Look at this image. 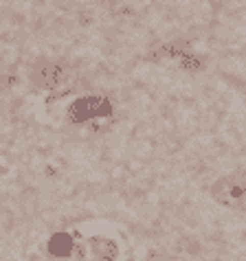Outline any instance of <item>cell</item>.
Listing matches in <instances>:
<instances>
[{
  "label": "cell",
  "instance_id": "obj_1",
  "mask_svg": "<svg viewBox=\"0 0 246 261\" xmlns=\"http://www.w3.org/2000/svg\"><path fill=\"white\" fill-rule=\"evenodd\" d=\"M211 200L227 211L246 213V171H231L211 185Z\"/></svg>",
  "mask_w": 246,
  "mask_h": 261
},
{
  "label": "cell",
  "instance_id": "obj_2",
  "mask_svg": "<svg viewBox=\"0 0 246 261\" xmlns=\"http://www.w3.org/2000/svg\"><path fill=\"white\" fill-rule=\"evenodd\" d=\"M112 112V106L106 97H82L68 108V119L75 123H86L99 117H108Z\"/></svg>",
  "mask_w": 246,
  "mask_h": 261
},
{
  "label": "cell",
  "instance_id": "obj_3",
  "mask_svg": "<svg viewBox=\"0 0 246 261\" xmlns=\"http://www.w3.org/2000/svg\"><path fill=\"white\" fill-rule=\"evenodd\" d=\"M66 70H64L62 64H57V62H46V60H42L38 62L33 66L31 70V79H33V84L35 86H40V88H57L64 79H66Z\"/></svg>",
  "mask_w": 246,
  "mask_h": 261
},
{
  "label": "cell",
  "instance_id": "obj_4",
  "mask_svg": "<svg viewBox=\"0 0 246 261\" xmlns=\"http://www.w3.org/2000/svg\"><path fill=\"white\" fill-rule=\"evenodd\" d=\"M46 250H48V255H51V257L66 259V257L73 255V250H75V242H73V237H70L68 233H55L53 237L48 239Z\"/></svg>",
  "mask_w": 246,
  "mask_h": 261
},
{
  "label": "cell",
  "instance_id": "obj_5",
  "mask_svg": "<svg viewBox=\"0 0 246 261\" xmlns=\"http://www.w3.org/2000/svg\"><path fill=\"white\" fill-rule=\"evenodd\" d=\"M86 250H88V255L95 261H114V257H117V244L104 237L92 239Z\"/></svg>",
  "mask_w": 246,
  "mask_h": 261
},
{
  "label": "cell",
  "instance_id": "obj_6",
  "mask_svg": "<svg viewBox=\"0 0 246 261\" xmlns=\"http://www.w3.org/2000/svg\"><path fill=\"white\" fill-rule=\"evenodd\" d=\"M207 66V57L205 55H185L183 57V68L189 72H200Z\"/></svg>",
  "mask_w": 246,
  "mask_h": 261
}]
</instances>
